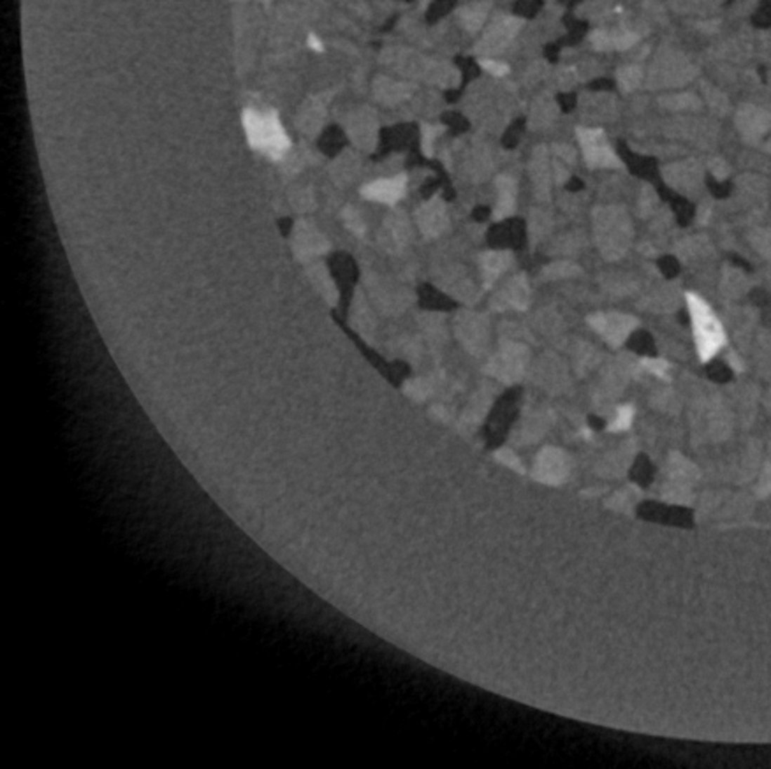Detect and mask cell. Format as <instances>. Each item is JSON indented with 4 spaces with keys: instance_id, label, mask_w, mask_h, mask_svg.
<instances>
[{
    "instance_id": "277c9868",
    "label": "cell",
    "mask_w": 771,
    "mask_h": 769,
    "mask_svg": "<svg viewBox=\"0 0 771 769\" xmlns=\"http://www.w3.org/2000/svg\"><path fill=\"white\" fill-rule=\"evenodd\" d=\"M632 416H634V409L632 407H621L617 414V419L611 424V430H627L632 421Z\"/></svg>"
},
{
    "instance_id": "6da1fadb",
    "label": "cell",
    "mask_w": 771,
    "mask_h": 769,
    "mask_svg": "<svg viewBox=\"0 0 771 769\" xmlns=\"http://www.w3.org/2000/svg\"><path fill=\"white\" fill-rule=\"evenodd\" d=\"M243 124L250 145L259 152L266 153L272 159H282L284 153L289 150V138L284 132L275 113H257L249 110L245 111Z\"/></svg>"
},
{
    "instance_id": "7a4b0ae2",
    "label": "cell",
    "mask_w": 771,
    "mask_h": 769,
    "mask_svg": "<svg viewBox=\"0 0 771 769\" xmlns=\"http://www.w3.org/2000/svg\"><path fill=\"white\" fill-rule=\"evenodd\" d=\"M689 312L694 324V336H696L697 353L703 361L710 360L717 350L724 346V329L720 322L713 315L710 306L696 294H687Z\"/></svg>"
},
{
    "instance_id": "3957f363",
    "label": "cell",
    "mask_w": 771,
    "mask_h": 769,
    "mask_svg": "<svg viewBox=\"0 0 771 769\" xmlns=\"http://www.w3.org/2000/svg\"><path fill=\"white\" fill-rule=\"evenodd\" d=\"M405 192V176H397V178L381 180V182L370 183L363 190V196L371 201H381V203L393 204L404 196Z\"/></svg>"
},
{
    "instance_id": "5b68a950",
    "label": "cell",
    "mask_w": 771,
    "mask_h": 769,
    "mask_svg": "<svg viewBox=\"0 0 771 769\" xmlns=\"http://www.w3.org/2000/svg\"><path fill=\"white\" fill-rule=\"evenodd\" d=\"M482 67L489 69L493 74H506L507 72V65L496 64V62H482Z\"/></svg>"
}]
</instances>
